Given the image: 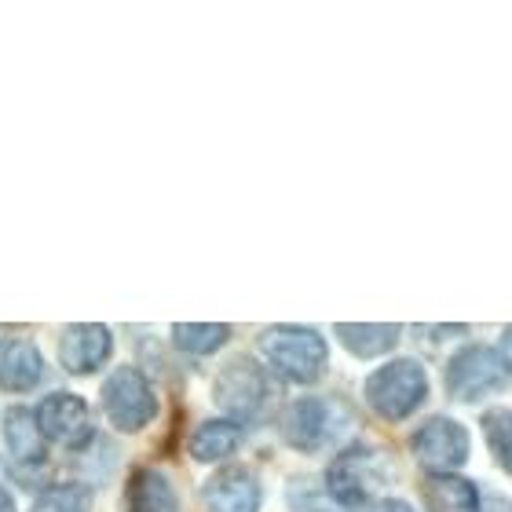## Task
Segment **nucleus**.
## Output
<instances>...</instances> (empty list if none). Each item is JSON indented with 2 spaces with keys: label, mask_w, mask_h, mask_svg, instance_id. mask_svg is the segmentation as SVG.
Here are the masks:
<instances>
[{
  "label": "nucleus",
  "mask_w": 512,
  "mask_h": 512,
  "mask_svg": "<svg viewBox=\"0 0 512 512\" xmlns=\"http://www.w3.org/2000/svg\"><path fill=\"white\" fill-rule=\"evenodd\" d=\"M213 399L238 421H264L271 414V406L278 403V388L260 363L235 359L216 374Z\"/></svg>",
  "instance_id": "1"
},
{
  "label": "nucleus",
  "mask_w": 512,
  "mask_h": 512,
  "mask_svg": "<svg viewBox=\"0 0 512 512\" xmlns=\"http://www.w3.org/2000/svg\"><path fill=\"white\" fill-rule=\"evenodd\" d=\"M392 480V458L374 447H352L333 461L326 472V491L337 505L370 502L384 483Z\"/></svg>",
  "instance_id": "2"
},
{
  "label": "nucleus",
  "mask_w": 512,
  "mask_h": 512,
  "mask_svg": "<svg viewBox=\"0 0 512 512\" xmlns=\"http://www.w3.org/2000/svg\"><path fill=\"white\" fill-rule=\"evenodd\" d=\"M260 348L278 374L297 384L319 381V374L326 370V341L304 326H271L260 337Z\"/></svg>",
  "instance_id": "3"
},
{
  "label": "nucleus",
  "mask_w": 512,
  "mask_h": 512,
  "mask_svg": "<svg viewBox=\"0 0 512 512\" xmlns=\"http://www.w3.org/2000/svg\"><path fill=\"white\" fill-rule=\"evenodd\" d=\"M425 395L428 377L414 359H395L366 381V403L374 406L384 421H403L406 414H414L417 406L425 403Z\"/></svg>",
  "instance_id": "4"
},
{
  "label": "nucleus",
  "mask_w": 512,
  "mask_h": 512,
  "mask_svg": "<svg viewBox=\"0 0 512 512\" xmlns=\"http://www.w3.org/2000/svg\"><path fill=\"white\" fill-rule=\"evenodd\" d=\"M352 425V414L341 399H297L286 410V439L297 450H322L344 428Z\"/></svg>",
  "instance_id": "5"
},
{
  "label": "nucleus",
  "mask_w": 512,
  "mask_h": 512,
  "mask_svg": "<svg viewBox=\"0 0 512 512\" xmlns=\"http://www.w3.org/2000/svg\"><path fill=\"white\" fill-rule=\"evenodd\" d=\"M103 406H107L110 425L118 432H139L158 414V395L150 381L132 366H121L118 374L103 384Z\"/></svg>",
  "instance_id": "6"
},
{
  "label": "nucleus",
  "mask_w": 512,
  "mask_h": 512,
  "mask_svg": "<svg viewBox=\"0 0 512 512\" xmlns=\"http://www.w3.org/2000/svg\"><path fill=\"white\" fill-rule=\"evenodd\" d=\"M505 384V363L502 355L491 352V348H461L447 366V392L458 399V403H472V399H483L487 392H498Z\"/></svg>",
  "instance_id": "7"
},
{
  "label": "nucleus",
  "mask_w": 512,
  "mask_h": 512,
  "mask_svg": "<svg viewBox=\"0 0 512 512\" xmlns=\"http://www.w3.org/2000/svg\"><path fill=\"white\" fill-rule=\"evenodd\" d=\"M414 454L428 469H458L469 458V432L450 417H432L414 432Z\"/></svg>",
  "instance_id": "8"
},
{
  "label": "nucleus",
  "mask_w": 512,
  "mask_h": 512,
  "mask_svg": "<svg viewBox=\"0 0 512 512\" xmlns=\"http://www.w3.org/2000/svg\"><path fill=\"white\" fill-rule=\"evenodd\" d=\"M37 428H41V436L52 439V443L81 447L88 439V432H92L85 399H77V395H70V392L48 395L41 403V410H37Z\"/></svg>",
  "instance_id": "9"
},
{
  "label": "nucleus",
  "mask_w": 512,
  "mask_h": 512,
  "mask_svg": "<svg viewBox=\"0 0 512 512\" xmlns=\"http://www.w3.org/2000/svg\"><path fill=\"white\" fill-rule=\"evenodd\" d=\"M110 355V330L96 322H81V326H66L63 341H59V363L70 374H92L107 363Z\"/></svg>",
  "instance_id": "10"
},
{
  "label": "nucleus",
  "mask_w": 512,
  "mask_h": 512,
  "mask_svg": "<svg viewBox=\"0 0 512 512\" xmlns=\"http://www.w3.org/2000/svg\"><path fill=\"white\" fill-rule=\"evenodd\" d=\"M209 512H260V483L249 469H224L205 483Z\"/></svg>",
  "instance_id": "11"
},
{
  "label": "nucleus",
  "mask_w": 512,
  "mask_h": 512,
  "mask_svg": "<svg viewBox=\"0 0 512 512\" xmlns=\"http://www.w3.org/2000/svg\"><path fill=\"white\" fill-rule=\"evenodd\" d=\"M44 363L41 352L30 341H4L0 344V388L4 392H30L41 381Z\"/></svg>",
  "instance_id": "12"
},
{
  "label": "nucleus",
  "mask_w": 512,
  "mask_h": 512,
  "mask_svg": "<svg viewBox=\"0 0 512 512\" xmlns=\"http://www.w3.org/2000/svg\"><path fill=\"white\" fill-rule=\"evenodd\" d=\"M125 509L128 512H180V502H176L172 483L165 480L158 469H136L132 480H128Z\"/></svg>",
  "instance_id": "13"
},
{
  "label": "nucleus",
  "mask_w": 512,
  "mask_h": 512,
  "mask_svg": "<svg viewBox=\"0 0 512 512\" xmlns=\"http://www.w3.org/2000/svg\"><path fill=\"white\" fill-rule=\"evenodd\" d=\"M4 439H8L11 454L22 461V465H41L48 458V447H44V436L37 428V417L26 414V410H11L4 417Z\"/></svg>",
  "instance_id": "14"
},
{
  "label": "nucleus",
  "mask_w": 512,
  "mask_h": 512,
  "mask_svg": "<svg viewBox=\"0 0 512 512\" xmlns=\"http://www.w3.org/2000/svg\"><path fill=\"white\" fill-rule=\"evenodd\" d=\"M242 443V428L235 421H205L191 436V458L194 461H224L231 458Z\"/></svg>",
  "instance_id": "15"
},
{
  "label": "nucleus",
  "mask_w": 512,
  "mask_h": 512,
  "mask_svg": "<svg viewBox=\"0 0 512 512\" xmlns=\"http://www.w3.org/2000/svg\"><path fill=\"white\" fill-rule=\"evenodd\" d=\"M337 337L344 341V348L359 359H374V355L392 352L395 341H399V326H348L341 322L337 326Z\"/></svg>",
  "instance_id": "16"
},
{
  "label": "nucleus",
  "mask_w": 512,
  "mask_h": 512,
  "mask_svg": "<svg viewBox=\"0 0 512 512\" xmlns=\"http://www.w3.org/2000/svg\"><path fill=\"white\" fill-rule=\"evenodd\" d=\"M428 502L436 512H480V494L469 480L458 476H432L428 480Z\"/></svg>",
  "instance_id": "17"
},
{
  "label": "nucleus",
  "mask_w": 512,
  "mask_h": 512,
  "mask_svg": "<svg viewBox=\"0 0 512 512\" xmlns=\"http://www.w3.org/2000/svg\"><path fill=\"white\" fill-rule=\"evenodd\" d=\"M231 337V326H220V322H205V326H191V322H183V326H172V341L176 348L191 355H213L220 344H227Z\"/></svg>",
  "instance_id": "18"
},
{
  "label": "nucleus",
  "mask_w": 512,
  "mask_h": 512,
  "mask_svg": "<svg viewBox=\"0 0 512 512\" xmlns=\"http://www.w3.org/2000/svg\"><path fill=\"white\" fill-rule=\"evenodd\" d=\"M483 436L505 472H512V410H487L483 414Z\"/></svg>",
  "instance_id": "19"
},
{
  "label": "nucleus",
  "mask_w": 512,
  "mask_h": 512,
  "mask_svg": "<svg viewBox=\"0 0 512 512\" xmlns=\"http://www.w3.org/2000/svg\"><path fill=\"white\" fill-rule=\"evenodd\" d=\"M92 498H88V487L81 483H63V487H52L44 491L33 505V512H88Z\"/></svg>",
  "instance_id": "20"
},
{
  "label": "nucleus",
  "mask_w": 512,
  "mask_h": 512,
  "mask_svg": "<svg viewBox=\"0 0 512 512\" xmlns=\"http://www.w3.org/2000/svg\"><path fill=\"white\" fill-rule=\"evenodd\" d=\"M370 512H414L406 502H399V498H384V502H377Z\"/></svg>",
  "instance_id": "21"
},
{
  "label": "nucleus",
  "mask_w": 512,
  "mask_h": 512,
  "mask_svg": "<svg viewBox=\"0 0 512 512\" xmlns=\"http://www.w3.org/2000/svg\"><path fill=\"white\" fill-rule=\"evenodd\" d=\"M502 363L512 366V326L505 330V337H502Z\"/></svg>",
  "instance_id": "22"
},
{
  "label": "nucleus",
  "mask_w": 512,
  "mask_h": 512,
  "mask_svg": "<svg viewBox=\"0 0 512 512\" xmlns=\"http://www.w3.org/2000/svg\"><path fill=\"white\" fill-rule=\"evenodd\" d=\"M0 512H15V505H11V498H8L4 487H0Z\"/></svg>",
  "instance_id": "23"
}]
</instances>
